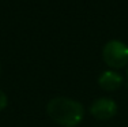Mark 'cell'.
Masks as SVG:
<instances>
[{
	"instance_id": "5b68a950",
	"label": "cell",
	"mask_w": 128,
	"mask_h": 127,
	"mask_svg": "<svg viewBox=\"0 0 128 127\" xmlns=\"http://www.w3.org/2000/svg\"><path fill=\"white\" fill-rule=\"evenodd\" d=\"M8 107V96L0 89V111L6 109Z\"/></svg>"
},
{
	"instance_id": "277c9868",
	"label": "cell",
	"mask_w": 128,
	"mask_h": 127,
	"mask_svg": "<svg viewBox=\"0 0 128 127\" xmlns=\"http://www.w3.org/2000/svg\"><path fill=\"white\" fill-rule=\"evenodd\" d=\"M124 83V78L116 70H105L98 77V86L105 92H116Z\"/></svg>"
},
{
	"instance_id": "7a4b0ae2",
	"label": "cell",
	"mask_w": 128,
	"mask_h": 127,
	"mask_svg": "<svg viewBox=\"0 0 128 127\" xmlns=\"http://www.w3.org/2000/svg\"><path fill=\"white\" fill-rule=\"evenodd\" d=\"M102 59L112 70H120L128 66V45L121 40H110L102 48Z\"/></svg>"
},
{
	"instance_id": "3957f363",
	"label": "cell",
	"mask_w": 128,
	"mask_h": 127,
	"mask_svg": "<svg viewBox=\"0 0 128 127\" xmlns=\"http://www.w3.org/2000/svg\"><path fill=\"white\" fill-rule=\"evenodd\" d=\"M118 105L110 97H100L90 105V113L98 120H110L117 115Z\"/></svg>"
},
{
	"instance_id": "52a82bcc",
	"label": "cell",
	"mask_w": 128,
	"mask_h": 127,
	"mask_svg": "<svg viewBox=\"0 0 128 127\" xmlns=\"http://www.w3.org/2000/svg\"><path fill=\"white\" fill-rule=\"evenodd\" d=\"M127 78H128V70H127Z\"/></svg>"
},
{
	"instance_id": "8992f818",
	"label": "cell",
	"mask_w": 128,
	"mask_h": 127,
	"mask_svg": "<svg viewBox=\"0 0 128 127\" xmlns=\"http://www.w3.org/2000/svg\"><path fill=\"white\" fill-rule=\"evenodd\" d=\"M0 72H2V66H0Z\"/></svg>"
},
{
	"instance_id": "6da1fadb",
	"label": "cell",
	"mask_w": 128,
	"mask_h": 127,
	"mask_svg": "<svg viewBox=\"0 0 128 127\" xmlns=\"http://www.w3.org/2000/svg\"><path fill=\"white\" fill-rule=\"evenodd\" d=\"M46 113L62 127H78L84 119V107L78 100L59 96L48 101Z\"/></svg>"
}]
</instances>
